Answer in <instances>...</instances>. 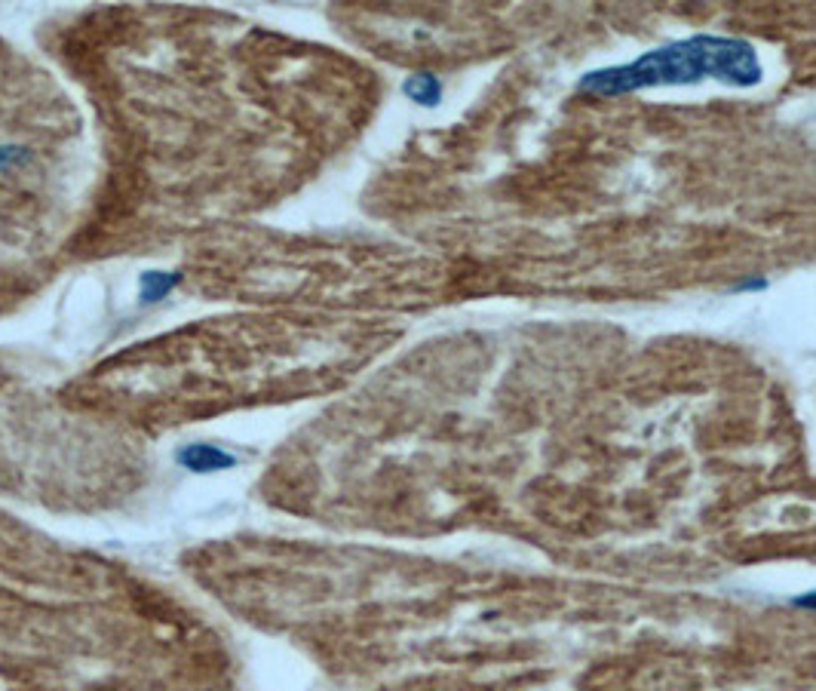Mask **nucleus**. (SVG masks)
<instances>
[{"mask_svg":"<svg viewBox=\"0 0 816 691\" xmlns=\"http://www.w3.org/2000/svg\"><path fill=\"white\" fill-rule=\"evenodd\" d=\"M792 605H795V608H807V612H816V590L804 593V596H798V600H792Z\"/></svg>","mask_w":816,"mask_h":691,"instance_id":"3","label":"nucleus"},{"mask_svg":"<svg viewBox=\"0 0 816 691\" xmlns=\"http://www.w3.org/2000/svg\"><path fill=\"white\" fill-rule=\"evenodd\" d=\"M175 461L190 473H219L231 471L233 464H236V456H231L221 446H212V442H190V446L178 449Z\"/></svg>","mask_w":816,"mask_h":691,"instance_id":"2","label":"nucleus"},{"mask_svg":"<svg viewBox=\"0 0 816 691\" xmlns=\"http://www.w3.org/2000/svg\"><path fill=\"white\" fill-rule=\"evenodd\" d=\"M764 77L758 50L743 37L694 34L685 41L648 50L629 65L583 74L577 89L602 99L627 96L654 87H691L703 80H721L730 87H756Z\"/></svg>","mask_w":816,"mask_h":691,"instance_id":"1","label":"nucleus"}]
</instances>
